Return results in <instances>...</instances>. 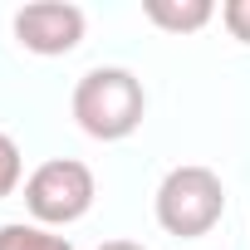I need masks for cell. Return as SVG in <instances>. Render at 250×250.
Instances as JSON below:
<instances>
[{"label":"cell","instance_id":"obj_1","mask_svg":"<svg viewBox=\"0 0 250 250\" xmlns=\"http://www.w3.org/2000/svg\"><path fill=\"white\" fill-rule=\"evenodd\" d=\"M143 118H147V93L133 69L98 64L74 83V123L98 143H118V138L138 133Z\"/></svg>","mask_w":250,"mask_h":250},{"label":"cell","instance_id":"obj_2","mask_svg":"<svg viewBox=\"0 0 250 250\" xmlns=\"http://www.w3.org/2000/svg\"><path fill=\"white\" fill-rule=\"evenodd\" d=\"M221 211H226V182L206 162H182L157 187V226L167 235L196 240L221 221Z\"/></svg>","mask_w":250,"mask_h":250},{"label":"cell","instance_id":"obj_3","mask_svg":"<svg viewBox=\"0 0 250 250\" xmlns=\"http://www.w3.org/2000/svg\"><path fill=\"white\" fill-rule=\"evenodd\" d=\"M98 196L93 167L79 157H49L25 177V206L35 216V226H69L79 216H88Z\"/></svg>","mask_w":250,"mask_h":250},{"label":"cell","instance_id":"obj_4","mask_svg":"<svg viewBox=\"0 0 250 250\" xmlns=\"http://www.w3.org/2000/svg\"><path fill=\"white\" fill-rule=\"evenodd\" d=\"M10 30L30 54H69V49H79V40L88 30V15L74 0H30V5L15 10Z\"/></svg>","mask_w":250,"mask_h":250},{"label":"cell","instance_id":"obj_5","mask_svg":"<svg viewBox=\"0 0 250 250\" xmlns=\"http://www.w3.org/2000/svg\"><path fill=\"white\" fill-rule=\"evenodd\" d=\"M143 15L167 35H191V30L211 25L216 5L211 0H143Z\"/></svg>","mask_w":250,"mask_h":250},{"label":"cell","instance_id":"obj_6","mask_svg":"<svg viewBox=\"0 0 250 250\" xmlns=\"http://www.w3.org/2000/svg\"><path fill=\"white\" fill-rule=\"evenodd\" d=\"M0 250H74V240L54 235L49 226H25V221H5V226H0Z\"/></svg>","mask_w":250,"mask_h":250},{"label":"cell","instance_id":"obj_7","mask_svg":"<svg viewBox=\"0 0 250 250\" xmlns=\"http://www.w3.org/2000/svg\"><path fill=\"white\" fill-rule=\"evenodd\" d=\"M20 177H25V157H20V143L0 128V201H5L15 187H20Z\"/></svg>","mask_w":250,"mask_h":250},{"label":"cell","instance_id":"obj_8","mask_svg":"<svg viewBox=\"0 0 250 250\" xmlns=\"http://www.w3.org/2000/svg\"><path fill=\"white\" fill-rule=\"evenodd\" d=\"M221 20H226V30H230L240 44H250V0H226V5H221Z\"/></svg>","mask_w":250,"mask_h":250},{"label":"cell","instance_id":"obj_9","mask_svg":"<svg viewBox=\"0 0 250 250\" xmlns=\"http://www.w3.org/2000/svg\"><path fill=\"white\" fill-rule=\"evenodd\" d=\"M98 250H147V245H138V240H123V235H118V240H103Z\"/></svg>","mask_w":250,"mask_h":250}]
</instances>
